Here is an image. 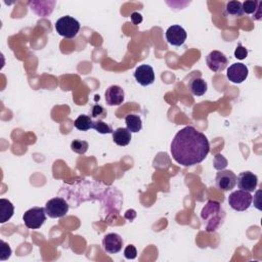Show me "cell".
<instances>
[{
	"mask_svg": "<svg viewBox=\"0 0 262 262\" xmlns=\"http://www.w3.org/2000/svg\"><path fill=\"white\" fill-rule=\"evenodd\" d=\"M172 158L185 167L195 166L203 162L210 151V144L207 136L192 126L179 130L172 140Z\"/></svg>",
	"mask_w": 262,
	"mask_h": 262,
	"instance_id": "1",
	"label": "cell"
},
{
	"mask_svg": "<svg viewBox=\"0 0 262 262\" xmlns=\"http://www.w3.org/2000/svg\"><path fill=\"white\" fill-rule=\"evenodd\" d=\"M225 213L223 209L222 204L217 201L210 200L203 207L201 211V218L205 224L206 230L213 232L223 225Z\"/></svg>",
	"mask_w": 262,
	"mask_h": 262,
	"instance_id": "2",
	"label": "cell"
},
{
	"mask_svg": "<svg viewBox=\"0 0 262 262\" xmlns=\"http://www.w3.org/2000/svg\"><path fill=\"white\" fill-rule=\"evenodd\" d=\"M56 30L61 36L67 39H72L79 33L80 23L73 17L65 16L57 21Z\"/></svg>",
	"mask_w": 262,
	"mask_h": 262,
	"instance_id": "3",
	"label": "cell"
},
{
	"mask_svg": "<svg viewBox=\"0 0 262 262\" xmlns=\"http://www.w3.org/2000/svg\"><path fill=\"white\" fill-rule=\"evenodd\" d=\"M25 225L30 229H38L46 222L45 208L42 207H33L26 211L23 215Z\"/></svg>",
	"mask_w": 262,
	"mask_h": 262,
	"instance_id": "4",
	"label": "cell"
},
{
	"mask_svg": "<svg viewBox=\"0 0 262 262\" xmlns=\"http://www.w3.org/2000/svg\"><path fill=\"white\" fill-rule=\"evenodd\" d=\"M253 201V197L250 192L239 189L231 192L228 197V204L231 207V209L238 212L246 211L249 209Z\"/></svg>",
	"mask_w": 262,
	"mask_h": 262,
	"instance_id": "5",
	"label": "cell"
},
{
	"mask_svg": "<svg viewBox=\"0 0 262 262\" xmlns=\"http://www.w3.org/2000/svg\"><path fill=\"white\" fill-rule=\"evenodd\" d=\"M69 211V204L63 198L50 199L45 205V212L50 218H62Z\"/></svg>",
	"mask_w": 262,
	"mask_h": 262,
	"instance_id": "6",
	"label": "cell"
},
{
	"mask_svg": "<svg viewBox=\"0 0 262 262\" xmlns=\"http://www.w3.org/2000/svg\"><path fill=\"white\" fill-rule=\"evenodd\" d=\"M217 188L223 191H229L237 186V175L231 170H219L215 177Z\"/></svg>",
	"mask_w": 262,
	"mask_h": 262,
	"instance_id": "7",
	"label": "cell"
},
{
	"mask_svg": "<svg viewBox=\"0 0 262 262\" xmlns=\"http://www.w3.org/2000/svg\"><path fill=\"white\" fill-rule=\"evenodd\" d=\"M206 63L211 71L215 73H220L226 69L228 65V60L225 57V54L222 51L214 50L207 56Z\"/></svg>",
	"mask_w": 262,
	"mask_h": 262,
	"instance_id": "8",
	"label": "cell"
},
{
	"mask_svg": "<svg viewBox=\"0 0 262 262\" xmlns=\"http://www.w3.org/2000/svg\"><path fill=\"white\" fill-rule=\"evenodd\" d=\"M248 75H249V70L247 66L242 63H236L229 66L226 73L227 79L234 84L242 83L247 79Z\"/></svg>",
	"mask_w": 262,
	"mask_h": 262,
	"instance_id": "9",
	"label": "cell"
},
{
	"mask_svg": "<svg viewBox=\"0 0 262 262\" xmlns=\"http://www.w3.org/2000/svg\"><path fill=\"white\" fill-rule=\"evenodd\" d=\"M187 38V31L179 25H173L166 31L167 42L173 46H182Z\"/></svg>",
	"mask_w": 262,
	"mask_h": 262,
	"instance_id": "10",
	"label": "cell"
},
{
	"mask_svg": "<svg viewBox=\"0 0 262 262\" xmlns=\"http://www.w3.org/2000/svg\"><path fill=\"white\" fill-rule=\"evenodd\" d=\"M134 78L142 86L151 85L155 82L154 69L150 65H142L136 68Z\"/></svg>",
	"mask_w": 262,
	"mask_h": 262,
	"instance_id": "11",
	"label": "cell"
},
{
	"mask_svg": "<svg viewBox=\"0 0 262 262\" xmlns=\"http://www.w3.org/2000/svg\"><path fill=\"white\" fill-rule=\"evenodd\" d=\"M103 248L108 254H117L123 248V239L118 233H108L103 239Z\"/></svg>",
	"mask_w": 262,
	"mask_h": 262,
	"instance_id": "12",
	"label": "cell"
},
{
	"mask_svg": "<svg viewBox=\"0 0 262 262\" xmlns=\"http://www.w3.org/2000/svg\"><path fill=\"white\" fill-rule=\"evenodd\" d=\"M237 184L240 189L252 192L258 186V177L250 171H244L241 172L237 177Z\"/></svg>",
	"mask_w": 262,
	"mask_h": 262,
	"instance_id": "13",
	"label": "cell"
},
{
	"mask_svg": "<svg viewBox=\"0 0 262 262\" xmlns=\"http://www.w3.org/2000/svg\"><path fill=\"white\" fill-rule=\"evenodd\" d=\"M105 96L109 106H120L125 100V92L119 85H112L106 90Z\"/></svg>",
	"mask_w": 262,
	"mask_h": 262,
	"instance_id": "14",
	"label": "cell"
},
{
	"mask_svg": "<svg viewBox=\"0 0 262 262\" xmlns=\"http://www.w3.org/2000/svg\"><path fill=\"white\" fill-rule=\"evenodd\" d=\"M188 90L189 92L195 96H202L207 92L208 89V85L207 82L201 77V75L191 77L188 81Z\"/></svg>",
	"mask_w": 262,
	"mask_h": 262,
	"instance_id": "15",
	"label": "cell"
},
{
	"mask_svg": "<svg viewBox=\"0 0 262 262\" xmlns=\"http://www.w3.org/2000/svg\"><path fill=\"white\" fill-rule=\"evenodd\" d=\"M112 134L114 143L120 147H126L131 142V132L127 128H117Z\"/></svg>",
	"mask_w": 262,
	"mask_h": 262,
	"instance_id": "16",
	"label": "cell"
},
{
	"mask_svg": "<svg viewBox=\"0 0 262 262\" xmlns=\"http://www.w3.org/2000/svg\"><path fill=\"white\" fill-rule=\"evenodd\" d=\"M15 213V207L6 199L0 200V223L5 224Z\"/></svg>",
	"mask_w": 262,
	"mask_h": 262,
	"instance_id": "17",
	"label": "cell"
},
{
	"mask_svg": "<svg viewBox=\"0 0 262 262\" xmlns=\"http://www.w3.org/2000/svg\"><path fill=\"white\" fill-rule=\"evenodd\" d=\"M45 4V1H31L29 2V5L31 7V10L34 11L37 16L41 18H46L47 16L51 15V12L53 11V7L56 5V2L52 3L51 5L44 7L43 5Z\"/></svg>",
	"mask_w": 262,
	"mask_h": 262,
	"instance_id": "18",
	"label": "cell"
},
{
	"mask_svg": "<svg viewBox=\"0 0 262 262\" xmlns=\"http://www.w3.org/2000/svg\"><path fill=\"white\" fill-rule=\"evenodd\" d=\"M126 128L131 133H137L143 129V121L139 115H127L125 118Z\"/></svg>",
	"mask_w": 262,
	"mask_h": 262,
	"instance_id": "19",
	"label": "cell"
},
{
	"mask_svg": "<svg viewBox=\"0 0 262 262\" xmlns=\"http://www.w3.org/2000/svg\"><path fill=\"white\" fill-rule=\"evenodd\" d=\"M74 126L80 131H88L92 129L93 120L87 115H80L74 122Z\"/></svg>",
	"mask_w": 262,
	"mask_h": 262,
	"instance_id": "20",
	"label": "cell"
},
{
	"mask_svg": "<svg viewBox=\"0 0 262 262\" xmlns=\"http://www.w3.org/2000/svg\"><path fill=\"white\" fill-rule=\"evenodd\" d=\"M225 10H226L227 15H230V16L242 17L244 15L242 2L237 1V0H233V1L227 2L226 6H225Z\"/></svg>",
	"mask_w": 262,
	"mask_h": 262,
	"instance_id": "21",
	"label": "cell"
},
{
	"mask_svg": "<svg viewBox=\"0 0 262 262\" xmlns=\"http://www.w3.org/2000/svg\"><path fill=\"white\" fill-rule=\"evenodd\" d=\"M89 148V145L85 141H80V140H75L71 144V150L76 154L79 155H84L87 150Z\"/></svg>",
	"mask_w": 262,
	"mask_h": 262,
	"instance_id": "22",
	"label": "cell"
},
{
	"mask_svg": "<svg viewBox=\"0 0 262 262\" xmlns=\"http://www.w3.org/2000/svg\"><path fill=\"white\" fill-rule=\"evenodd\" d=\"M92 129H94L95 131H98L101 134H109V133H113V131H114L111 126L108 125L107 123H104L102 120L93 121Z\"/></svg>",
	"mask_w": 262,
	"mask_h": 262,
	"instance_id": "23",
	"label": "cell"
},
{
	"mask_svg": "<svg viewBox=\"0 0 262 262\" xmlns=\"http://www.w3.org/2000/svg\"><path fill=\"white\" fill-rule=\"evenodd\" d=\"M261 1H245L242 3L243 11L244 13H247V15H252V13H255L259 4Z\"/></svg>",
	"mask_w": 262,
	"mask_h": 262,
	"instance_id": "24",
	"label": "cell"
},
{
	"mask_svg": "<svg viewBox=\"0 0 262 262\" xmlns=\"http://www.w3.org/2000/svg\"><path fill=\"white\" fill-rule=\"evenodd\" d=\"M0 260H7L11 255V248L4 241H0Z\"/></svg>",
	"mask_w": 262,
	"mask_h": 262,
	"instance_id": "25",
	"label": "cell"
},
{
	"mask_svg": "<svg viewBox=\"0 0 262 262\" xmlns=\"http://www.w3.org/2000/svg\"><path fill=\"white\" fill-rule=\"evenodd\" d=\"M107 117V111L104 107L100 105H94L91 111V118H99V120L105 119Z\"/></svg>",
	"mask_w": 262,
	"mask_h": 262,
	"instance_id": "26",
	"label": "cell"
},
{
	"mask_svg": "<svg viewBox=\"0 0 262 262\" xmlns=\"http://www.w3.org/2000/svg\"><path fill=\"white\" fill-rule=\"evenodd\" d=\"M227 166V160L223 155H216L214 158V167L217 170H224Z\"/></svg>",
	"mask_w": 262,
	"mask_h": 262,
	"instance_id": "27",
	"label": "cell"
},
{
	"mask_svg": "<svg viewBox=\"0 0 262 262\" xmlns=\"http://www.w3.org/2000/svg\"><path fill=\"white\" fill-rule=\"evenodd\" d=\"M247 56H248L247 48L244 47L241 43H239L236 50H234V57H236V59H238L240 61H243L247 58Z\"/></svg>",
	"mask_w": 262,
	"mask_h": 262,
	"instance_id": "28",
	"label": "cell"
},
{
	"mask_svg": "<svg viewBox=\"0 0 262 262\" xmlns=\"http://www.w3.org/2000/svg\"><path fill=\"white\" fill-rule=\"evenodd\" d=\"M124 256H125L126 259H129V260L135 259L136 256H137L136 248L133 245H128L125 248V250H124Z\"/></svg>",
	"mask_w": 262,
	"mask_h": 262,
	"instance_id": "29",
	"label": "cell"
},
{
	"mask_svg": "<svg viewBox=\"0 0 262 262\" xmlns=\"http://www.w3.org/2000/svg\"><path fill=\"white\" fill-rule=\"evenodd\" d=\"M131 21L134 25H140L143 22V16L139 12H132L131 13Z\"/></svg>",
	"mask_w": 262,
	"mask_h": 262,
	"instance_id": "30",
	"label": "cell"
}]
</instances>
